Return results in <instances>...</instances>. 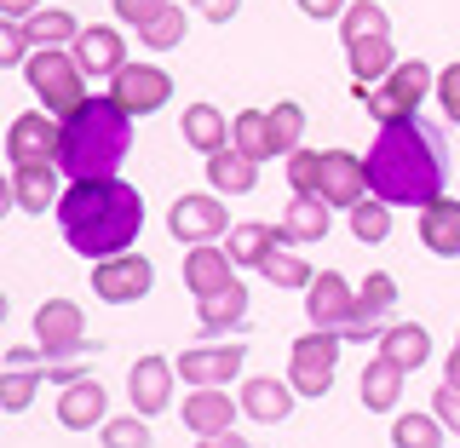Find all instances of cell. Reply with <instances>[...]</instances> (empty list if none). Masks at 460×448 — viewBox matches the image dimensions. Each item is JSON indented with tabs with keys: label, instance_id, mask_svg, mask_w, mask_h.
<instances>
[{
	"label": "cell",
	"instance_id": "7c38bea8",
	"mask_svg": "<svg viewBox=\"0 0 460 448\" xmlns=\"http://www.w3.org/2000/svg\"><path fill=\"white\" fill-rule=\"evenodd\" d=\"M167 230L179 242H190V248H201V242H219L230 236V213H225V201L219 196H179L172 201V213H167Z\"/></svg>",
	"mask_w": 460,
	"mask_h": 448
},
{
	"label": "cell",
	"instance_id": "74e56055",
	"mask_svg": "<svg viewBox=\"0 0 460 448\" xmlns=\"http://www.w3.org/2000/svg\"><path fill=\"white\" fill-rule=\"evenodd\" d=\"M138 47H150V52H172V47H184V6H167L162 18H150L138 29Z\"/></svg>",
	"mask_w": 460,
	"mask_h": 448
},
{
	"label": "cell",
	"instance_id": "e575fe53",
	"mask_svg": "<svg viewBox=\"0 0 460 448\" xmlns=\"http://www.w3.org/2000/svg\"><path fill=\"white\" fill-rule=\"evenodd\" d=\"M29 35H35V47H75L81 23L69 18V12H58V6H40L35 18H29Z\"/></svg>",
	"mask_w": 460,
	"mask_h": 448
},
{
	"label": "cell",
	"instance_id": "7bdbcfd3",
	"mask_svg": "<svg viewBox=\"0 0 460 448\" xmlns=\"http://www.w3.org/2000/svg\"><path fill=\"white\" fill-rule=\"evenodd\" d=\"M29 57H35V35H29V23L6 18V23H0V64H6V69H23Z\"/></svg>",
	"mask_w": 460,
	"mask_h": 448
},
{
	"label": "cell",
	"instance_id": "5bb4252c",
	"mask_svg": "<svg viewBox=\"0 0 460 448\" xmlns=\"http://www.w3.org/2000/svg\"><path fill=\"white\" fill-rule=\"evenodd\" d=\"M242 363H248V351L242 345H190V351L179 356V373H184V385H230L242 373Z\"/></svg>",
	"mask_w": 460,
	"mask_h": 448
},
{
	"label": "cell",
	"instance_id": "7a4b0ae2",
	"mask_svg": "<svg viewBox=\"0 0 460 448\" xmlns=\"http://www.w3.org/2000/svg\"><path fill=\"white\" fill-rule=\"evenodd\" d=\"M58 224H64L69 248L98 265V259L133 253L144 230V196L121 179H75L58 201Z\"/></svg>",
	"mask_w": 460,
	"mask_h": 448
},
{
	"label": "cell",
	"instance_id": "c3c4849f",
	"mask_svg": "<svg viewBox=\"0 0 460 448\" xmlns=\"http://www.w3.org/2000/svg\"><path fill=\"white\" fill-rule=\"evenodd\" d=\"M47 380H58V385H75V380H86L81 356H58V363H47Z\"/></svg>",
	"mask_w": 460,
	"mask_h": 448
},
{
	"label": "cell",
	"instance_id": "f6af8a7d",
	"mask_svg": "<svg viewBox=\"0 0 460 448\" xmlns=\"http://www.w3.org/2000/svg\"><path fill=\"white\" fill-rule=\"evenodd\" d=\"M438 104H443V115L460 127V64H449V69H438Z\"/></svg>",
	"mask_w": 460,
	"mask_h": 448
},
{
	"label": "cell",
	"instance_id": "cb8c5ba5",
	"mask_svg": "<svg viewBox=\"0 0 460 448\" xmlns=\"http://www.w3.org/2000/svg\"><path fill=\"white\" fill-rule=\"evenodd\" d=\"M208 184L219 196H248L253 184H259V162H253V155H242L236 144H225V150L208 155Z\"/></svg>",
	"mask_w": 460,
	"mask_h": 448
},
{
	"label": "cell",
	"instance_id": "ac0fdd59",
	"mask_svg": "<svg viewBox=\"0 0 460 448\" xmlns=\"http://www.w3.org/2000/svg\"><path fill=\"white\" fill-rule=\"evenodd\" d=\"M414 230H420L426 253L438 259H460V196H438L420 207V219H414Z\"/></svg>",
	"mask_w": 460,
	"mask_h": 448
},
{
	"label": "cell",
	"instance_id": "f1b7e54d",
	"mask_svg": "<svg viewBox=\"0 0 460 448\" xmlns=\"http://www.w3.org/2000/svg\"><path fill=\"white\" fill-rule=\"evenodd\" d=\"M328 236V201L323 196H294V207L282 213V242L288 248H305V242Z\"/></svg>",
	"mask_w": 460,
	"mask_h": 448
},
{
	"label": "cell",
	"instance_id": "2e32d148",
	"mask_svg": "<svg viewBox=\"0 0 460 448\" xmlns=\"http://www.w3.org/2000/svg\"><path fill=\"white\" fill-rule=\"evenodd\" d=\"M351 311H357V287L340 277V270H323V277H316L311 287H305V316L316 328H340L351 322Z\"/></svg>",
	"mask_w": 460,
	"mask_h": 448
},
{
	"label": "cell",
	"instance_id": "d6a6232c",
	"mask_svg": "<svg viewBox=\"0 0 460 448\" xmlns=\"http://www.w3.org/2000/svg\"><path fill=\"white\" fill-rule=\"evenodd\" d=\"M374 35H392V18H385L380 0H351L340 18V40L345 47H357V40H374Z\"/></svg>",
	"mask_w": 460,
	"mask_h": 448
},
{
	"label": "cell",
	"instance_id": "603a6c76",
	"mask_svg": "<svg viewBox=\"0 0 460 448\" xmlns=\"http://www.w3.org/2000/svg\"><path fill=\"white\" fill-rule=\"evenodd\" d=\"M242 402H230L225 385H196L190 397H184V426L196 431V437H213V431H230Z\"/></svg>",
	"mask_w": 460,
	"mask_h": 448
},
{
	"label": "cell",
	"instance_id": "816d5d0a",
	"mask_svg": "<svg viewBox=\"0 0 460 448\" xmlns=\"http://www.w3.org/2000/svg\"><path fill=\"white\" fill-rule=\"evenodd\" d=\"M40 6H47V0H0V12H6V18H18V23H29Z\"/></svg>",
	"mask_w": 460,
	"mask_h": 448
},
{
	"label": "cell",
	"instance_id": "ee69618b",
	"mask_svg": "<svg viewBox=\"0 0 460 448\" xmlns=\"http://www.w3.org/2000/svg\"><path fill=\"white\" fill-rule=\"evenodd\" d=\"M167 6H172V0H115V18H121L127 29H144L150 18H162Z\"/></svg>",
	"mask_w": 460,
	"mask_h": 448
},
{
	"label": "cell",
	"instance_id": "ffe728a7",
	"mask_svg": "<svg viewBox=\"0 0 460 448\" xmlns=\"http://www.w3.org/2000/svg\"><path fill=\"white\" fill-rule=\"evenodd\" d=\"M110 420V391L98 380H75L64 385V397H58V426L64 431H93Z\"/></svg>",
	"mask_w": 460,
	"mask_h": 448
},
{
	"label": "cell",
	"instance_id": "8992f818",
	"mask_svg": "<svg viewBox=\"0 0 460 448\" xmlns=\"http://www.w3.org/2000/svg\"><path fill=\"white\" fill-rule=\"evenodd\" d=\"M340 334L334 328H311V334L294 339V351H288V385H294L299 397H328L334 391V368H340Z\"/></svg>",
	"mask_w": 460,
	"mask_h": 448
},
{
	"label": "cell",
	"instance_id": "e0dca14e",
	"mask_svg": "<svg viewBox=\"0 0 460 448\" xmlns=\"http://www.w3.org/2000/svg\"><path fill=\"white\" fill-rule=\"evenodd\" d=\"M75 64H81L93 81H115V75L127 69V40H121V29H110V23L81 29V40H75Z\"/></svg>",
	"mask_w": 460,
	"mask_h": 448
},
{
	"label": "cell",
	"instance_id": "681fc988",
	"mask_svg": "<svg viewBox=\"0 0 460 448\" xmlns=\"http://www.w3.org/2000/svg\"><path fill=\"white\" fill-rule=\"evenodd\" d=\"M345 6H351V0H299V12H305V18H316V23L345 18Z\"/></svg>",
	"mask_w": 460,
	"mask_h": 448
},
{
	"label": "cell",
	"instance_id": "83f0119b",
	"mask_svg": "<svg viewBox=\"0 0 460 448\" xmlns=\"http://www.w3.org/2000/svg\"><path fill=\"white\" fill-rule=\"evenodd\" d=\"M179 138L190 144V150H201V155L225 150V144H230V121H225V110H213V104H190V110H184V121H179Z\"/></svg>",
	"mask_w": 460,
	"mask_h": 448
},
{
	"label": "cell",
	"instance_id": "836d02e7",
	"mask_svg": "<svg viewBox=\"0 0 460 448\" xmlns=\"http://www.w3.org/2000/svg\"><path fill=\"white\" fill-rule=\"evenodd\" d=\"M443 426L438 414H397L392 420V448H443Z\"/></svg>",
	"mask_w": 460,
	"mask_h": 448
},
{
	"label": "cell",
	"instance_id": "4dcf8cb0",
	"mask_svg": "<svg viewBox=\"0 0 460 448\" xmlns=\"http://www.w3.org/2000/svg\"><path fill=\"white\" fill-rule=\"evenodd\" d=\"M402 373L397 363H385V356H374V363L363 368V408L368 414H392L397 408V397H402Z\"/></svg>",
	"mask_w": 460,
	"mask_h": 448
},
{
	"label": "cell",
	"instance_id": "4316f807",
	"mask_svg": "<svg viewBox=\"0 0 460 448\" xmlns=\"http://www.w3.org/2000/svg\"><path fill=\"white\" fill-rule=\"evenodd\" d=\"M277 248H282V224H259V219H248V224L230 230V259H236V270H259Z\"/></svg>",
	"mask_w": 460,
	"mask_h": 448
},
{
	"label": "cell",
	"instance_id": "8d00e7d4",
	"mask_svg": "<svg viewBox=\"0 0 460 448\" xmlns=\"http://www.w3.org/2000/svg\"><path fill=\"white\" fill-rule=\"evenodd\" d=\"M270 144H277V155H294L299 138H305V110L294 104V98H282V104H270Z\"/></svg>",
	"mask_w": 460,
	"mask_h": 448
},
{
	"label": "cell",
	"instance_id": "484cf974",
	"mask_svg": "<svg viewBox=\"0 0 460 448\" xmlns=\"http://www.w3.org/2000/svg\"><path fill=\"white\" fill-rule=\"evenodd\" d=\"M380 356H385V363H397L402 373H409V368H426L431 363V334H426L420 322H392L380 334Z\"/></svg>",
	"mask_w": 460,
	"mask_h": 448
},
{
	"label": "cell",
	"instance_id": "9c48e42d",
	"mask_svg": "<svg viewBox=\"0 0 460 448\" xmlns=\"http://www.w3.org/2000/svg\"><path fill=\"white\" fill-rule=\"evenodd\" d=\"M155 287V265L144 253H115V259H98L93 265V294L104 305H133Z\"/></svg>",
	"mask_w": 460,
	"mask_h": 448
},
{
	"label": "cell",
	"instance_id": "60d3db41",
	"mask_svg": "<svg viewBox=\"0 0 460 448\" xmlns=\"http://www.w3.org/2000/svg\"><path fill=\"white\" fill-rule=\"evenodd\" d=\"M40 380H47L40 368H6V380H0V402H6V414H23L29 402H35Z\"/></svg>",
	"mask_w": 460,
	"mask_h": 448
},
{
	"label": "cell",
	"instance_id": "30bf717a",
	"mask_svg": "<svg viewBox=\"0 0 460 448\" xmlns=\"http://www.w3.org/2000/svg\"><path fill=\"white\" fill-rule=\"evenodd\" d=\"M397 311V282L385 277V270H368V282L357 287V311H351V322L340 328V339L345 345H368V339H380L385 328V316Z\"/></svg>",
	"mask_w": 460,
	"mask_h": 448
},
{
	"label": "cell",
	"instance_id": "f5cc1de1",
	"mask_svg": "<svg viewBox=\"0 0 460 448\" xmlns=\"http://www.w3.org/2000/svg\"><path fill=\"white\" fill-rule=\"evenodd\" d=\"M196 448H248V437H236V431H213V437H196Z\"/></svg>",
	"mask_w": 460,
	"mask_h": 448
},
{
	"label": "cell",
	"instance_id": "db71d44e",
	"mask_svg": "<svg viewBox=\"0 0 460 448\" xmlns=\"http://www.w3.org/2000/svg\"><path fill=\"white\" fill-rule=\"evenodd\" d=\"M443 380H449V385H460V345L449 351V363H443Z\"/></svg>",
	"mask_w": 460,
	"mask_h": 448
},
{
	"label": "cell",
	"instance_id": "f546056e",
	"mask_svg": "<svg viewBox=\"0 0 460 448\" xmlns=\"http://www.w3.org/2000/svg\"><path fill=\"white\" fill-rule=\"evenodd\" d=\"M351 57V81L357 86H380L385 75L397 69V52H392V35H374V40H357V47H345Z\"/></svg>",
	"mask_w": 460,
	"mask_h": 448
},
{
	"label": "cell",
	"instance_id": "11a10c76",
	"mask_svg": "<svg viewBox=\"0 0 460 448\" xmlns=\"http://www.w3.org/2000/svg\"><path fill=\"white\" fill-rule=\"evenodd\" d=\"M455 345H460V339H455Z\"/></svg>",
	"mask_w": 460,
	"mask_h": 448
},
{
	"label": "cell",
	"instance_id": "9a60e30c",
	"mask_svg": "<svg viewBox=\"0 0 460 448\" xmlns=\"http://www.w3.org/2000/svg\"><path fill=\"white\" fill-rule=\"evenodd\" d=\"M172 380H179V363H167V356H138L133 373H127V397H133L138 414H167Z\"/></svg>",
	"mask_w": 460,
	"mask_h": 448
},
{
	"label": "cell",
	"instance_id": "7dc6e473",
	"mask_svg": "<svg viewBox=\"0 0 460 448\" xmlns=\"http://www.w3.org/2000/svg\"><path fill=\"white\" fill-rule=\"evenodd\" d=\"M196 6V18H208V23H230L242 12V0H190Z\"/></svg>",
	"mask_w": 460,
	"mask_h": 448
},
{
	"label": "cell",
	"instance_id": "7402d4cb",
	"mask_svg": "<svg viewBox=\"0 0 460 448\" xmlns=\"http://www.w3.org/2000/svg\"><path fill=\"white\" fill-rule=\"evenodd\" d=\"M64 167L58 162H47V167H12V207L18 213H47V207H58L64 201Z\"/></svg>",
	"mask_w": 460,
	"mask_h": 448
},
{
	"label": "cell",
	"instance_id": "ba28073f",
	"mask_svg": "<svg viewBox=\"0 0 460 448\" xmlns=\"http://www.w3.org/2000/svg\"><path fill=\"white\" fill-rule=\"evenodd\" d=\"M58 150H64V121H52L47 110H29L12 121V133H6L12 167H47V162H58Z\"/></svg>",
	"mask_w": 460,
	"mask_h": 448
},
{
	"label": "cell",
	"instance_id": "f907efd6",
	"mask_svg": "<svg viewBox=\"0 0 460 448\" xmlns=\"http://www.w3.org/2000/svg\"><path fill=\"white\" fill-rule=\"evenodd\" d=\"M6 368H40L47 373V351H23L18 345V351H6Z\"/></svg>",
	"mask_w": 460,
	"mask_h": 448
},
{
	"label": "cell",
	"instance_id": "277c9868",
	"mask_svg": "<svg viewBox=\"0 0 460 448\" xmlns=\"http://www.w3.org/2000/svg\"><path fill=\"white\" fill-rule=\"evenodd\" d=\"M23 75H29V92L40 98V110L47 115H75L86 98V69L75 64V52L69 47H35V57L23 64Z\"/></svg>",
	"mask_w": 460,
	"mask_h": 448
},
{
	"label": "cell",
	"instance_id": "5b68a950",
	"mask_svg": "<svg viewBox=\"0 0 460 448\" xmlns=\"http://www.w3.org/2000/svg\"><path fill=\"white\" fill-rule=\"evenodd\" d=\"M431 92H438V75H431L420 57H414V64H397L380 86H357V81H351V98H357V104H368V115H374L380 127L420 115V104H426Z\"/></svg>",
	"mask_w": 460,
	"mask_h": 448
},
{
	"label": "cell",
	"instance_id": "d590c367",
	"mask_svg": "<svg viewBox=\"0 0 460 448\" xmlns=\"http://www.w3.org/2000/svg\"><path fill=\"white\" fill-rule=\"evenodd\" d=\"M351 236L363 242V248H374V242H385L392 236V207H385L380 196H363L351 207Z\"/></svg>",
	"mask_w": 460,
	"mask_h": 448
},
{
	"label": "cell",
	"instance_id": "1f68e13d",
	"mask_svg": "<svg viewBox=\"0 0 460 448\" xmlns=\"http://www.w3.org/2000/svg\"><path fill=\"white\" fill-rule=\"evenodd\" d=\"M230 144H236L242 155H253V162H270V155H277V144H270V115L265 110H236Z\"/></svg>",
	"mask_w": 460,
	"mask_h": 448
},
{
	"label": "cell",
	"instance_id": "4fadbf2b",
	"mask_svg": "<svg viewBox=\"0 0 460 448\" xmlns=\"http://www.w3.org/2000/svg\"><path fill=\"white\" fill-rule=\"evenodd\" d=\"M316 196H323L328 207L351 213L357 201L368 196V162H357L351 150H323V184H316Z\"/></svg>",
	"mask_w": 460,
	"mask_h": 448
},
{
	"label": "cell",
	"instance_id": "d6986e66",
	"mask_svg": "<svg viewBox=\"0 0 460 448\" xmlns=\"http://www.w3.org/2000/svg\"><path fill=\"white\" fill-rule=\"evenodd\" d=\"M294 385L288 380H270V373H253V380H242V414L259 426H282L288 414H294Z\"/></svg>",
	"mask_w": 460,
	"mask_h": 448
},
{
	"label": "cell",
	"instance_id": "44dd1931",
	"mask_svg": "<svg viewBox=\"0 0 460 448\" xmlns=\"http://www.w3.org/2000/svg\"><path fill=\"white\" fill-rule=\"evenodd\" d=\"M236 259H230V248H219V242H201V248L184 253V287H190L196 299H208V294H219V287H230L236 277Z\"/></svg>",
	"mask_w": 460,
	"mask_h": 448
},
{
	"label": "cell",
	"instance_id": "3957f363",
	"mask_svg": "<svg viewBox=\"0 0 460 448\" xmlns=\"http://www.w3.org/2000/svg\"><path fill=\"white\" fill-rule=\"evenodd\" d=\"M133 150V115L115 104L110 92H93L75 115H64V150H58V167L64 179H115V167Z\"/></svg>",
	"mask_w": 460,
	"mask_h": 448
},
{
	"label": "cell",
	"instance_id": "ab89813d",
	"mask_svg": "<svg viewBox=\"0 0 460 448\" xmlns=\"http://www.w3.org/2000/svg\"><path fill=\"white\" fill-rule=\"evenodd\" d=\"M98 437H104V448H150V426H144V414H115V420L98 426Z\"/></svg>",
	"mask_w": 460,
	"mask_h": 448
},
{
	"label": "cell",
	"instance_id": "d4e9b609",
	"mask_svg": "<svg viewBox=\"0 0 460 448\" xmlns=\"http://www.w3.org/2000/svg\"><path fill=\"white\" fill-rule=\"evenodd\" d=\"M242 316H248V287H242V282H230V287H219V294L196 299L201 334H230V328H242Z\"/></svg>",
	"mask_w": 460,
	"mask_h": 448
},
{
	"label": "cell",
	"instance_id": "8fae6325",
	"mask_svg": "<svg viewBox=\"0 0 460 448\" xmlns=\"http://www.w3.org/2000/svg\"><path fill=\"white\" fill-rule=\"evenodd\" d=\"M110 98L127 115H155V110H167V98H172V75L162 64H127L121 75L110 81Z\"/></svg>",
	"mask_w": 460,
	"mask_h": 448
},
{
	"label": "cell",
	"instance_id": "bcb514c9",
	"mask_svg": "<svg viewBox=\"0 0 460 448\" xmlns=\"http://www.w3.org/2000/svg\"><path fill=\"white\" fill-rule=\"evenodd\" d=\"M431 414H438V420H443V426H449L455 437H460V385L443 380V385H438V397H431Z\"/></svg>",
	"mask_w": 460,
	"mask_h": 448
},
{
	"label": "cell",
	"instance_id": "6da1fadb",
	"mask_svg": "<svg viewBox=\"0 0 460 448\" xmlns=\"http://www.w3.org/2000/svg\"><path fill=\"white\" fill-rule=\"evenodd\" d=\"M449 184V155H443V133L420 115L409 121H385L380 138L368 144V196L385 207H426Z\"/></svg>",
	"mask_w": 460,
	"mask_h": 448
},
{
	"label": "cell",
	"instance_id": "52a82bcc",
	"mask_svg": "<svg viewBox=\"0 0 460 448\" xmlns=\"http://www.w3.org/2000/svg\"><path fill=\"white\" fill-rule=\"evenodd\" d=\"M35 339H40V351H47V363L98 351V345H86V316H81L75 299H47V305L35 311Z\"/></svg>",
	"mask_w": 460,
	"mask_h": 448
},
{
	"label": "cell",
	"instance_id": "b9f144b4",
	"mask_svg": "<svg viewBox=\"0 0 460 448\" xmlns=\"http://www.w3.org/2000/svg\"><path fill=\"white\" fill-rule=\"evenodd\" d=\"M288 184H294V196H316V184H323V150H305V144H299V150L288 155Z\"/></svg>",
	"mask_w": 460,
	"mask_h": 448
},
{
	"label": "cell",
	"instance_id": "f35d334b",
	"mask_svg": "<svg viewBox=\"0 0 460 448\" xmlns=\"http://www.w3.org/2000/svg\"><path fill=\"white\" fill-rule=\"evenodd\" d=\"M259 270H265V277L277 282V287H311V282H316V270H311V265H305V259H299L294 248H288V242H282V248L270 253Z\"/></svg>",
	"mask_w": 460,
	"mask_h": 448
}]
</instances>
